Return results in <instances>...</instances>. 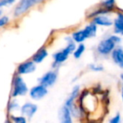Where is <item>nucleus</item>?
<instances>
[{"label": "nucleus", "instance_id": "f3484780", "mask_svg": "<svg viewBox=\"0 0 123 123\" xmlns=\"http://www.w3.org/2000/svg\"><path fill=\"white\" fill-rule=\"evenodd\" d=\"M84 51H85V46H84L83 43H79V45L78 46H76L75 50H74V51L73 52L74 58H76V59L80 58L81 56H82V55L84 54Z\"/></svg>", "mask_w": 123, "mask_h": 123}, {"label": "nucleus", "instance_id": "6e6552de", "mask_svg": "<svg viewBox=\"0 0 123 123\" xmlns=\"http://www.w3.org/2000/svg\"><path fill=\"white\" fill-rule=\"evenodd\" d=\"M38 107L36 104L31 102H27L24 104L20 108V111L22 116H24L26 119H31L36 113Z\"/></svg>", "mask_w": 123, "mask_h": 123}, {"label": "nucleus", "instance_id": "aec40b11", "mask_svg": "<svg viewBox=\"0 0 123 123\" xmlns=\"http://www.w3.org/2000/svg\"><path fill=\"white\" fill-rule=\"evenodd\" d=\"M19 109V104L17 103V101L15 100H12L10 101L9 105V111H17V110Z\"/></svg>", "mask_w": 123, "mask_h": 123}, {"label": "nucleus", "instance_id": "a878e982", "mask_svg": "<svg viewBox=\"0 0 123 123\" xmlns=\"http://www.w3.org/2000/svg\"><path fill=\"white\" fill-rule=\"evenodd\" d=\"M120 77H121V79L122 80V82H123V72L121 74V75H120Z\"/></svg>", "mask_w": 123, "mask_h": 123}, {"label": "nucleus", "instance_id": "ddd939ff", "mask_svg": "<svg viewBox=\"0 0 123 123\" xmlns=\"http://www.w3.org/2000/svg\"><path fill=\"white\" fill-rule=\"evenodd\" d=\"M113 25L116 34H121L123 32V13H118L116 18L113 21Z\"/></svg>", "mask_w": 123, "mask_h": 123}, {"label": "nucleus", "instance_id": "dca6fc26", "mask_svg": "<svg viewBox=\"0 0 123 123\" xmlns=\"http://www.w3.org/2000/svg\"><path fill=\"white\" fill-rule=\"evenodd\" d=\"M72 39L74 40V41L75 43H79H79L84 42L87 38H86L84 31H83V30H80V31H76V32L73 33Z\"/></svg>", "mask_w": 123, "mask_h": 123}, {"label": "nucleus", "instance_id": "cd10ccee", "mask_svg": "<svg viewBox=\"0 0 123 123\" xmlns=\"http://www.w3.org/2000/svg\"><path fill=\"white\" fill-rule=\"evenodd\" d=\"M121 36H123V32H122V33H121Z\"/></svg>", "mask_w": 123, "mask_h": 123}, {"label": "nucleus", "instance_id": "5701e85b", "mask_svg": "<svg viewBox=\"0 0 123 123\" xmlns=\"http://www.w3.org/2000/svg\"><path fill=\"white\" fill-rule=\"evenodd\" d=\"M121 121V115L118 113L115 116H113L111 120H110V122L111 123H119Z\"/></svg>", "mask_w": 123, "mask_h": 123}, {"label": "nucleus", "instance_id": "423d86ee", "mask_svg": "<svg viewBox=\"0 0 123 123\" xmlns=\"http://www.w3.org/2000/svg\"><path fill=\"white\" fill-rule=\"evenodd\" d=\"M57 80V73L55 71H48L41 78L39 79V83L42 85L46 86V88L51 87Z\"/></svg>", "mask_w": 123, "mask_h": 123}, {"label": "nucleus", "instance_id": "39448f33", "mask_svg": "<svg viewBox=\"0 0 123 123\" xmlns=\"http://www.w3.org/2000/svg\"><path fill=\"white\" fill-rule=\"evenodd\" d=\"M47 88L40 84L38 85H36L31 88V90H30V96H31V98L32 99L40 100V99H43L47 94Z\"/></svg>", "mask_w": 123, "mask_h": 123}, {"label": "nucleus", "instance_id": "1a4fd4ad", "mask_svg": "<svg viewBox=\"0 0 123 123\" xmlns=\"http://www.w3.org/2000/svg\"><path fill=\"white\" fill-rule=\"evenodd\" d=\"M111 58L120 68L123 69V48H115L111 52Z\"/></svg>", "mask_w": 123, "mask_h": 123}, {"label": "nucleus", "instance_id": "9d476101", "mask_svg": "<svg viewBox=\"0 0 123 123\" xmlns=\"http://www.w3.org/2000/svg\"><path fill=\"white\" fill-rule=\"evenodd\" d=\"M59 119L63 123H72V113L68 106L64 105L59 111Z\"/></svg>", "mask_w": 123, "mask_h": 123}, {"label": "nucleus", "instance_id": "412c9836", "mask_svg": "<svg viewBox=\"0 0 123 123\" xmlns=\"http://www.w3.org/2000/svg\"><path fill=\"white\" fill-rule=\"evenodd\" d=\"M89 68L94 72H101L104 70V67L101 65H97V64H90Z\"/></svg>", "mask_w": 123, "mask_h": 123}, {"label": "nucleus", "instance_id": "20e7f679", "mask_svg": "<svg viewBox=\"0 0 123 123\" xmlns=\"http://www.w3.org/2000/svg\"><path fill=\"white\" fill-rule=\"evenodd\" d=\"M116 44L111 39V37H108L105 40H102L97 46V52L103 56H107L111 54L113 50L116 48Z\"/></svg>", "mask_w": 123, "mask_h": 123}, {"label": "nucleus", "instance_id": "bb28decb", "mask_svg": "<svg viewBox=\"0 0 123 123\" xmlns=\"http://www.w3.org/2000/svg\"><path fill=\"white\" fill-rule=\"evenodd\" d=\"M1 14H2V10H1V8H0V17H1Z\"/></svg>", "mask_w": 123, "mask_h": 123}, {"label": "nucleus", "instance_id": "7ed1b4c3", "mask_svg": "<svg viewBox=\"0 0 123 123\" xmlns=\"http://www.w3.org/2000/svg\"><path fill=\"white\" fill-rule=\"evenodd\" d=\"M43 0H21L20 2L17 4L14 11V14L16 17L21 16L26 13L31 7L36 4L42 2Z\"/></svg>", "mask_w": 123, "mask_h": 123}, {"label": "nucleus", "instance_id": "6ab92c4d", "mask_svg": "<svg viewBox=\"0 0 123 123\" xmlns=\"http://www.w3.org/2000/svg\"><path fill=\"white\" fill-rule=\"evenodd\" d=\"M11 121L15 123H25L27 121V119L24 116H11Z\"/></svg>", "mask_w": 123, "mask_h": 123}, {"label": "nucleus", "instance_id": "9b49d317", "mask_svg": "<svg viewBox=\"0 0 123 123\" xmlns=\"http://www.w3.org/2000/svg\"><path fill=\"white\" fill-rule=\"evenodd\" d=\"M92 22L97 25L100 26H111L113 25V21L111 18L106 16L105 14H99L93 18Z\"/></svg>", "mask_w": 123, "mask_h": 123}, {"label": "nucleus", "instance_id": "4be33fe9", "mask_svg": "<svg viewBox=\"0 0 123 123\" xmlns=\"http://www.w3.org/2000/svg\"><path fill=\"white\" fill-rule=\"evenodd\" d=\"M16 0H0V8L5 7L13 4Z\"/></svg>", "mask_w": 123, "mask_h": 123}, {"label": "nucleus", "instance_id": "0eeeda50", "mask_svg": "<svg viewBox=\"0 0 123 123\" xmlns=\"http://www.w3.org/2000/svg\"><path fill=\"white\" fill-rule=\"evenodd\" d=\"M33 60L31 61H25L22 63H20L17 68L18 74L23 75V74H29L35 72L36 69V65Z\"/></svg>", "mask_w": 123, "mask_h": 123}, {"label": "nucleus", "instance_id": "a211bd4d", "mask_svg": "<svg viewBox=\"0 0 123 123\" xmlns=\"http://www.w3.org/2000/svg\"><path fill=\"white\" fill-rule=\"evenodd\" d=\"M115 4H116V0H103V2L101 3V6L110 11H111L115 8Z\"/></svg>", "mask_w": 123, "mask_h": 123}, {"label": "nucleus", "instance_id": "f03ea898", "mask_svg": "<svg viewBox=\"0 0 123 123\" xmlns=\"http://www.w3.org/2000/svg\"><path fill=\"white\" fill-rule=\"evenodd\" d=\"M28 93V87L25 82L21 76H15L14 79L12 90V97L15 98L18 96H25Z\"/></svg>", "mask_w": 123, "mask_h": 123}, {"label": "nucleus", "instance_id": "f257e3e1", "mask_svg": "<svg viewBox=\"0 0 123 123\" xmlns=\"http://www.w3.org/2000/svg\"><path fill=\"white\" fill-rule=\"evenodd\" d=\"M75 48H76L75 42H74L73 39L70 40L68 42V45L66 46L65 48H63L62 50L57 51V52H56L53 55L54 65H58V64H61L62 62H64L68 58L69 55L74 52Z\"/></svg>", "mask_w": 123, "mask_h": 123}, {"label": "nucleus", "instance_id": "393cba45", "mask_svg": "<svg viewBox=\"0 0 123 123\" xmlns=\"http://www.w3.org/2000/svg\"><path fill=\"white\" fill-rule=\"evenodd\" d=\"M121 99H122V102H123V86L121 88Z\"/></svg>", "mask_w": 123, "mask_h": 123}, {"label": "nucleus", "instance_id": "2eb2a0df", "mask_svg": "<svg viewBox=\"0 0 123 123\" xmlns=\"http://www.w3.org/2000/svg\"><path fill=\"white\" fill-rule=\"evenodd\" d=\"M48 51H46V49L45 47H42L33 56L32 60L36 62V63H41L45 60V58L47 56Z\"/></svg>", "mask_w": 123, "mask_h": 123}, {"label": "nucleus", "instance_id": "f8f14e48", "mask_svg": "<svg viewBox=\"0 0 123 123\" xmlns=\"http://www.w3.org/2000/svg\"><path fill=\"white\" fill-rule=\"evenodd\" d=\"M79 91H80V87H79V85H76L75 87H74L72 92L70 93L68 97L67 98V99H66V101H65V104L64 105H65L66 106H68V108H70V107H72L73 105H74V100H75V99L78 97V95H79Z\"/></svg>", "mask_w": 123, "mask_h": 123}, {"label": "nucleus", "instance_id": "4468645a", "mask_svg": "<svg viewBox=\"0 0 123 123\" xmlns=\"http://www.w3.org/2000/svg\"><path fill=\"white\" fill-rule=\"evenodd\" d=\"M97 25H95L94 22H91L90 24L87 25L84 27V29L83 30L85 34L86 38H93L94 36H96L97 34Z\"/></svg>", "mask_w": 123, "mask_h": 123}, {"label": "nucleus", "instance_id": "b1692460", "mask_svg": "<svg viewBox=\"0 0 123 123\" xmlns=\"http://www.w3.org/2000/svg\"><path fill=\"white\" fill-rule=\"evenodd\" d=\"M110 37H111V39L116 44H119L121 41V38L119 36H117V35H113V36H111Z\"/></svg>", "mask_w": 123, "mask_h": 123}]
</instances>
